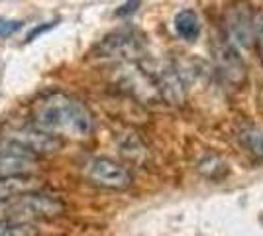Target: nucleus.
<instances>
[{
  "mask_svg": "<svg viewBox=\"0 0 263 236\" xmlns=\"http://www.w3.org/2000/svg\"><path fill=\"white\" fill-rule=\"evenodd\" d=\"M40 189V181L32 175H14V177H0V207L14 201L30 191Z\"/></svg>",
  "mask_w": 263,
  "mask_h": 236,
  "instance_id": "9d476101",
  "label": "nucleus"
},
{
  "mask_svg": "<svg viewBox=\"0 0 263 236\" xmlns=\"http://www.w3.org/2000/svg\"><path fill=\"white\" fill-rule=\"evenodd\" d=\"M138 6H140V0H128L124 6H120V8L116 10V16H118V18L130 16V14H134V12L138 10Z\"/></svg>",
  "mask_w": 263,
  "mask_h": 236,
  "instance_id": "dca6fc26",
  "label": "nucleus"
},
{
  "mask_svg": "<svg viewBox=\"0 0 263 236\" xmlns=\"http://www.w3.org/2000/svg\"><path fill=\"white\" fill-rule=\"evenodd\" d=\"M224 35L238 49H252L255 45V12L250 2L234 0L224 10Z\"/></svg>",
  "mask_w": 263,
  "mask_h": 236,
  "instance_id": "7ed1b4c3",
  "label": "nucleus"
},
{
  "mask_svg": "<svg viewBox=\"0 0 263 236\" xmlns=\"http://www.w3.org/2000/svg\"><path fill=\"white\" fill-rule=\"evenodd\" d=\"M6 219L32 223V221H53L65 213V205L61 199L42 191H30L0 207Z\"/></svg>",
  "mask_w": 263,
  "mask_h": 236,
  "instance_id": "f03ea898",
  "label": "nucleus"
},
{
  "mask_svg": "<svg viewBox=\"0 0 263 236\" xmlns=\"http://www.w3.org/2000/svg\"><path fill=\"white\" fill-rule=\"evenodd\" d=\"M0 236H40V232L32 223L0 219Z\"/></svg>",
  "mask_w": 263,
  "mask_h": 236,
  "instance_id": "f8f14e48",
  "label": "nucleus"
},
{
  "mask_svg": "<svg viewBox=\"0 0 263 236\" xmlns=\"http://www.w3.org/2000/svg\"><path fill=\"white\" fill-rule=\"evenodd\" d=\"M243 144L250 148V152L263 156V130L257 128H250L243 132Z\"/></svg>",
  "mask_w": 263,
  "mask_h": 236,
  "instance_id": "ddd939ff",
  "label": "nucleus"
},
{
  "mask_svg": "<svg viewBox=\"0 0 263 236\" xmlns=\"http://www.w3.org/2000/svg\"><path fill=\"white\" fill-rule=\"evenodd\" d=\"M37 159L40 157L24 146L0 136V177L32 175L37 169Z\"/></svg>",
  "mask_w": 263,
  "mask_h": 236,
  "instance_id": "0eeeda50",
  "label": "nucleus"
},
{
  "mask_svg": "<svg viewBox=\"0 0 263 236\" xmlns=\"http://www.w3.org/2000/svg\"><path fill=\"white\" fill-rule=\"evenodd\" d=\"M0 136H2V138H8V140L20 144V146H24L28 152L35 154L37 157L47 156V154H55L57 150H61V146H63L61 138L40 130L35 124L8 128L4 134H0Z\"/></svg>",
  "mask_w": 263,
  "mask_h": 236,
  "instance_id": "423d86ee",
  "label": "nucleus"
},
{
  "mask_svg": "<svg viewBox=\"0 0 263 236\" xmlns=\"http://www.w3.org/2000/svg\"><path fill=\"white\" fill-rule=\"evenodd\" d=\"M175 32L186 42H195L200 35V20L193 10H181L175 16Z\"/></svg>",
  "mask_w": 263,
  "mask_h": 236,
  "instance_id": "9b49d317",
  "label": "nucleus"
},
{
  "mask_svg": "<svg viewBox=\"0 0 263 236\" xmlns=\"http://www.w3.org/2000/svg\"><path fill=\"white\" fill-rule=\"evenodd\" d=\"M255 47L263 63V10L255 12Z\"/></svg>",
  "mask_w": 263,
  "mask_h": 236,
  "instance_id": "4468645a",
  "label": "nucleus"
},
{
  "mask_svg": "<svg viewBox=\"0 0 263 236\" xmlns=\"http://www.w3.org/2000/svg\"><path fill=\"white\" fill-rule=\"evenodd\" d=\"M55 26V22H47V24H44V26H37V28H33L32 32L28 34V38H26V42H33L37 35H42L44 32H47V30H51Z\"/></svg>",
  "mask_w": 263,
  "mask_h": 236,
  "instance_id": "f3484780",
  "label": "nucleus"
},
{
  "mask_svg": "<svg viewBox=\"0 0 263 236\" xmlns=\"http://www.w3.org/2000/svg\"><path fill=\"white\" fill-rule=\"evenodd\" d=\"M22 28V22L18 20H4L0 18V38H8V35L16 34Z\"/></svg>",
  "mask_w": 263,
  "mask_h": 236,
  "instance_id": "2eb2a0df",
  "label": "nucleus"
},
{
  "mask_svg": "<svg viewBox=\"0 0 263 236\" xmlns=\"http://www.w3.org/2000/svg\"><path fill=\"white\" fill-rule=\"evenodd\" d=\"M143 53V42L134 32H116L106 35L97 47V57L116 61H138Z\"/></svg>",
  "mask_w": 263,
  "mask_h": 236,
  "instance_id": "1a4fd4ad",
  "label": "nucleus"
},
{
  "mask_svg": "<svg viewBox=\"0 0 263 236\" xmlns=\"http://www.w3.org/2000/svg\"><path fill=\"white\" fill-rule=\"evenodd\" d=\"M212 53H214L218 73L224 77V81L232 87L240 89L248 79V71H246V63L241 59L238 47L230 44L226 35H216V40L212 42Z\"/></svg>",
  "mask_w": 263,
  "mask_h": 236,
  "instance_id": "39448f33",
  "label": "nucleus"
},
{
  "mask_svg": "<svg viewBox=\"0 0 263 236\" xmlns=\"http://www.w3.org/2000/svg\"><path fill=\"white\" fill-rule=\"evenodd\" d=\"M143 71L149 75L159 99L167 101L169 104H183L185 102V81L179 69L165 61L155 59H138Z\"/></svg>",
  "mask_w": 263,
  "mask_h": 236,
  "instance_id": "20e7f679",
  "label": "nucleus"
},
{
  "mask_svg": "<svg viewBox=\"0 0 263 236\" xmlns=\"http://www.w3.org/2000/svg\"><path fill=\"white\" fill-rule=\"evenodd\" d=\"M90 183L104 189H128L132 185V173L108 157H95L87 164L85 169Z\"/></svg>",
  "mask_w": 263,
  "mask_h": 236,
  "instance_id": "6e6552de",
  "label": "nucleus"
},
{
  "mask_svg": "<svg viewBox=\"0 0 263 236\" xmlns=\"http://www.w3.org/2000/svg\"><path fill=\"white\" fill-rule=\"evenodd\" d=\"M32 124L47 134L69 140H85L92 134V113L83 101L67 93H47L32 106Z\"/></svg>",
  "mask_w": 263,
  "mask_h": 236,
  "instance_id": "f257e3e1",
  "label": "nucleus"
}]
</instances>
